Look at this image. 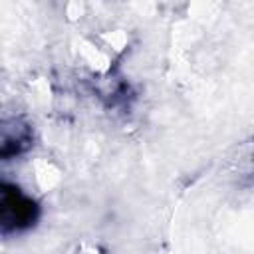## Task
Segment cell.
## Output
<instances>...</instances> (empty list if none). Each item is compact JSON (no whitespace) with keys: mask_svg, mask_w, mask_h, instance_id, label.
<instances>
[{"mask_svg":"<svg viewBox=\"0 0 254 254\" xmlns=\"http://www.w3.org/2000/svg\"><path fill=\"white\" fill-rule=\"evenodd\" d=\"M2 226L8 228H22L34 218V204L24 198L18 190H2Z\"/></svg>","mask_w":254,"mask_h":254,"instance_id":"6da1fadb","label":"cell"}]
</instances>
